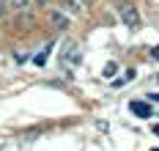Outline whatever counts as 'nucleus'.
<instances>
[{"mask_svg": "<svg viewBox=\"0 0 159 151\" xmlns=\"http://www.w3.org/2000/svg\"><path fill=\"white\" fill-rule=\"evenodd\" d=\"M118 17H121V22H124L126 28H137V25H140V11H137L132 3H121V6H118Z\"/></svg>", "mask_w": 159, "mask_h": 151, "instance_id": "nucleus-1", "label": "nucleus"}, {"mask_svg": "<svg viewBox=\"0 0 159 151\" xmlns=\"http://www.w3.org/2000/svg\"><path fill=\"white\" fill-rule=\"evenodd\" d=\"M61 61H63L66 66H80V61H82V52H80V47L74 44V41H69L63 47V55H61Z\"/></svg>", "mask_w": 159, "mask_h": 151, "instance_id": "nucleus-2", "label": "nucleus"}, {"mask_svg": "<svg viewBox=\"0 0 159 151\" xmlns=\"http://www.w3.org/2000/svg\"><path fill=\"white\" fill-rule=\"evenodd\" d=\"M49 22H52V28H58V30H66V28H69V17H66L63 11H49Z\"/></svg>", "mask_w": 159, "mask_h": 151, "instance_id": "nucleus-3", "label": "nucleus"}, {"mask_svg": "<svg viewBox=\"0 0 159 151\" xmlns=\"http://www.w3.org/2000/svg\"><path fill=\"white\" fill-rule=\"evenodd\" d=\"M61 8H63L66 14H74V17H77V14H82L85 6H82L80 0H61Z\"/></svg>", "mask_w": 159, "mask_h": 151, "instance_id": "nucleus-4", "label": "nucleus"}, {"mask_svg": "<svg viewBox=\"0 0 159 151\" xmlns=\"http://www.w3.org/2000/svg\"><path fill=\"white\" fill-rule=\"evenodd\" d=\"M129 107H132V113H134V116H140V118H148V116H151V107L143 104V102H132Z\"/></svg>", "mask_w": 159, "mask_h": 151, "instance_id": "nucleus-5", "label": "nucleus"}, {"mask_svg": "<svg viewBox=\"0 0 159 151\" xmlns=\"http://www.w3.org/2000/svg\"><path fill=\"white\" fill-rule=\"evenodd\" d=\"M47 55H49V47H47V50H41L39 55H36V58H33V61H36V66H44V61H47Z\"/></svg>", "mask_w": 159, "mask_h": 151, "instance_id": "nucleus-6", "label": "nucleus"}, {"mask_svg": "<svg viewBox=\"0 0 159 151\" xmlns=\"http://www.w3.org/2000/svg\"><path fill=\"white\" fill-rule=\"evenodd\" d=\"M115 71H118V63H107V66H104V77H112V74H115Z\"/></svg>", "mask_w": 159, "mask_h": 151, "instance_id": "nucleus-7", "label": "nucleus"}, {"mask_svg": "<svg viewBox=\"0 0 159 151\" xmlns=\"http://www.w3.org/2000/svg\"><path fill=\"white\" fill-rule=\"evenodd\" d=\"M11 3H14L16 8H22V6H28V0H11Z\"/></svg>", "mask_w": 159, "mask_h": 151, "instance_id": "nucleus-8", "label": "nucleus"}, {"mask_svg": "<svg viewBox=\"0 0 159 151\" xmlns=\"http://www.w3.org/2000/svg\"><path fill=\"white\" fill-rule=\"evenodd\" d=\"M151 55H154V61H159V47H157L154 52H151Z\"/></svg>", "mask_w": 159, "mask_h": 151, "instance_id": "nucleus-9", "label": "nucleus"}, {"mask_svg": "<svg viewBox=\"0 0 159 151\" xmlns=\"http://www.w3.org/2000/svg\"><path fill=\"white\" fill-rule=\"evenodd\" d=\"M36 3H39V6H47V3H49V0H36Z\"/></svg>", "mask_w": 159, "mask_h": 151, "instance_id": "nucleus-10", "label": "nucleus"}, {"mask_svg": "<svg viewBox=\"0 0 159 151\" xmlns=\"http://www.w3.org/2000/svg\"><path fill=\"white\" fill-rule=\"evenodd\" d=\"M148 99H154V102H159V94H154V96H148Z\"/></svg>", "mask_w": 159, "mask_h": 151, "instance_id": "nucleus-11", "label": "nucleus"}, {"mask_svg": "<svg viewBox=\"0 0 159 151\" xmlns=\"http://www.w3.org/2000/svg\"><path fill=\"white\" fill-rule=\"evenodd\" d=\"M82 3H85V6H91V3H93V0H82Z\"/></svg>", "mask_w": 159, "mask_h": 151, "instance_id": "nucleus-12", "label": "nucleus"}, {"mask_svg": "<svg viewBox=\"0 0 159 151\" xmlns=\"http://www.w3.org/2000/svg\"><path fill=\"white\" fill-rule=\"evenodd\" d=\"M0 14H3V8H0Z\"/></svg>", "mask_w": 159, "mask_h": 151, "instance_id": "nucleus-13", "label": "nucleus"}]
</instances>
